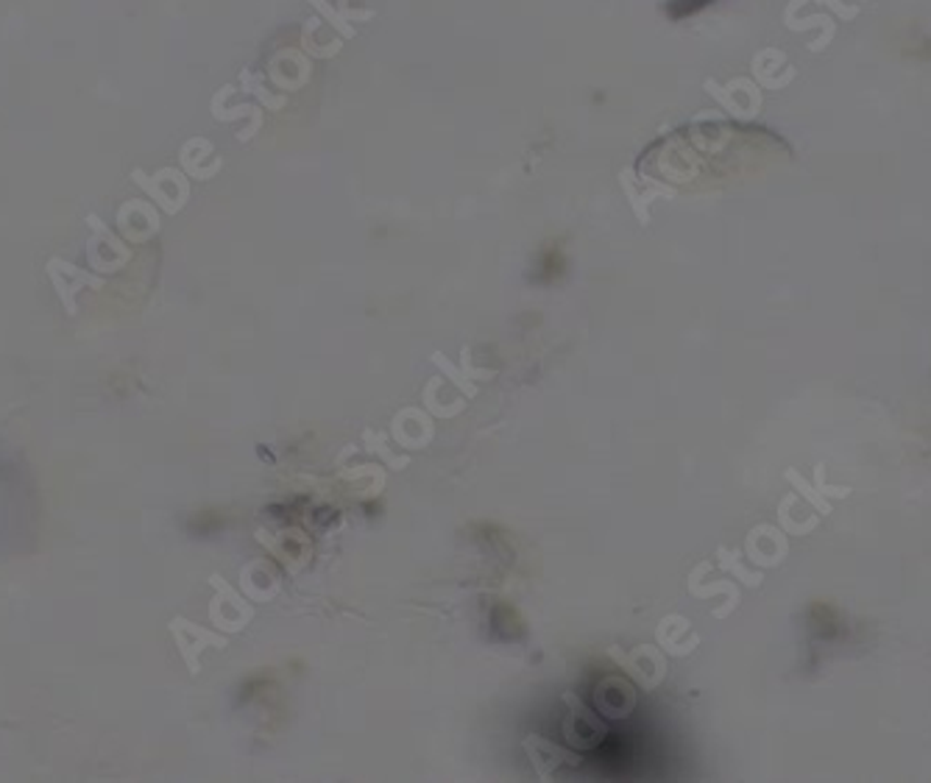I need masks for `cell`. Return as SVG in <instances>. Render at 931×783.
<instances>
[{
    "instance_id": "obj_1",
    "label": "cell",
    "mask_w": 931,
    "mask_h": 783,
    "mask_svg": "<svg viewBox=\"0 0 931 783\" xmlns=\"http://www.w3.org/2000/svg\"><path fill=\"white\" fill-rule=\"evenodd\" d=\"M714 3H719V0H667V3H664V14H667L669 20H675V23H681V20L694 17V14H701L703 9L714 7Z\"/></svg>"
}]
</instances>
